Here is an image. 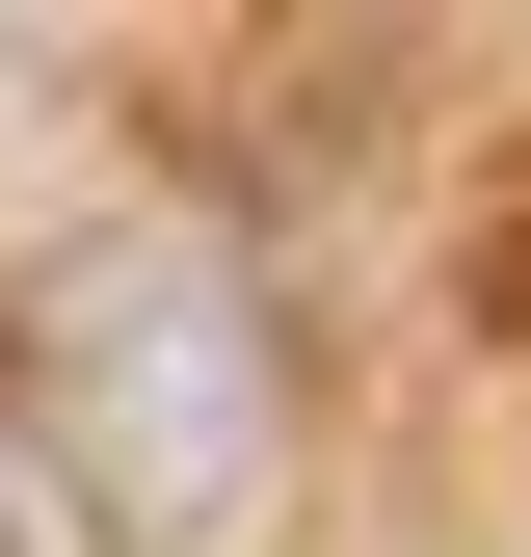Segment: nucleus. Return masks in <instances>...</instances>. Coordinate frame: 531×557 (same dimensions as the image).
<instances>
[{
  "label": "nucleus",
  "instance_id": "f257e3e1",
  "mask_svg": "<svg viewBox=\"0 0 531 557\" xmlns=\"http://www.w3.org/2000/svg\"><path fill=\"white\" fill-rule=\"evenodd\" d=\"M293 478V319L186 186H107L0 265V531L27 557H239Z\"/></svg>",
  "mask_w": 531,
  "mask_h": 557
},
{
  "label": "nucleus",
  "instance_id": "f03ea898",
  "mask_svg": "<svg viewBox=\"0 0 531 557\" xmlns=\"http://www.w3.org/2000/svg\"><path fill=\"white\" fill-rule=\"evenodd\" d=\"M0 557H27V531H0Z\"/></svg>",
  "mask_w": 531,
  "mask_h": 557
}]
</instances>
